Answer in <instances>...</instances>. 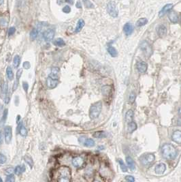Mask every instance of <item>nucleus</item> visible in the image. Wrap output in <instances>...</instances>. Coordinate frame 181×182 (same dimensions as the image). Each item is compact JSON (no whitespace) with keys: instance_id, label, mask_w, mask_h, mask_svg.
<instances>
[{"instance_id":"9b49d317","label":"nucleus","mask_w":181,"mask_h":182,"mask_svg":"<svg viewBox=\"0 0 181 182\" xmlns=\"http://www.w3.org/2000/svg\"><path fill=\"white\" fill-rule=\"evenodd\" d=\"M79 141L82 143V144H84V145L86 146L87 147H94L95 145V141L92 139V138H81L79 139Z\"/></svg>"},{"instance_id":"0eeeda50","label":"nucleus","mask_w":181,"mask_h":182,"mask_svg":"<svg viewBox=\"0 0 181 182\" xmlns=\"http://www.w3.org/2000/svg\"><path fill=\"white\" fill-rule=\"evenodd\" d=\"M107 11L111 17L113 18H116L118 17V12L116 8V5L115 2L111 1L107 5Z\"/></svg>"},{"instance_id":"58836bf2","label":"nucleus","mask_w":181,"mask_h":182,"mask_svg":"<svg viewBox=\"0 0 181 182\" xmlns=\"http://www.w3.org/2000/svg\"><path fill=\"white\" fill-rule=\"evenodd\" d=\"M6 181L7 182H14L15 181L14 175H13L12 174H10V175H8V177H7Z\"/></svg>"},{"instance_id":"4c0bfd02","label":"nucleus","mask_w":181,"mask_h":182,"mask_svg":"<svg viewBox=\"0 0 181 182\" xmlns=\"http://www.w3.org/2000/svg\"><path fill=\"white\" fill-rule=\"evenodd\" d=\"M7 158L6 156L2 153H0V165H4L6 162Z\"/></svg>"},{"instance_id":"ea45409f","label":"nucleus","mask_w":181,"mask_h":182,"mask_svg":"<svg viewBox=\"0 0 181 182\" xmlns=\"http://www.w3.org/2000/svg\"><path fill=\"white\" fill-rule=\"evenodd\" d=\"M22 72H23V70H21V69H20V70L17 71V83H19V79L20 78V76H21V75H22Z\"/></svg>"},{"instance_id":"f257e3e1","label":"nucleus","mask_w":181,"mask_h":182,"mask_svg":"<svg viewBox=\"0 0 181 182\" xmlns=\"http://www.w3.org/2000/svg\"><path fill=\"white\" fill-rule=\"evenodd\" d=\"M59 81V69L57 67L51 68V73L46 79V85L48 89H53L58 85Z\"/></svg>"},{"instance_id":"ddd939ff","label":"nucleus","mask_w":181,"mask_h":182,"mask_svg":"<svg viewBox=\"0 0 181 182\" xmlns=\"http://www.w3.org/2000/svg\"><path fill=\"white\" fill-rule=\"evenodd\" d=\"M72 165L76 168H81L84 165V160L81 157H76L72 160Z\"/></svg>"},{"instance_id":"20e7f679","label":"nucleus","mask_w":181,"mask_h":182,"mask_svg":"<svg viewBox=\"0 0 181 182\" xmlns=\"http://www.w3.org/2000/svg\"><path fill=\"white\" fill-rule=\"evenodd\" d=\"M59 181H69L71 178L70 169L67 166H61L59 170Z\"/></svg>"},{"instance_id":"f8f14e48","label":"nucleus","mask_w":181,"mask_h":182,"mask_svg":"<svg viewBox=\"0 0 181 182\" xmlns=\"http://www.w3.org/2000/svg\"><path fill=\"white\" fill-rule=\"evenodd\" d=\"M157 33L159 37L164 38L167 33L166 27L164 25H159L157 28Z\"/></svg>"},{"instance_id":"4be33fe9","label":"nucleus","mask_w":181,"mask_h":182,"mask_svg":"<svg viewBox=\"0 0 181 182\" xmlns=\"http://www.w3.org/2000/svg\"><path fill=\"white\" fill-rule=\"evenodd\" d=\"M126 162L127 164V166L131 170H134V169H135V162H134L133 160L130 157V156L126 157Z\"/></svg>"},{"instance_id":"393cba45","label":"nucleus","mask_w":181,"mask_h":182,"mask_svg":"<svg viewBox=\"0 0 181 182\" xmlns=\"http://www.w3.org/2000/svg\"><path fill=\"white\" fill-rule=\"evenodd\" d=\"M133 117V111H132V110H129V111L127 112L126 115H125L126 122H127V124L132 122Z\"/></svg>"},{"instance_id":"c9c22d12","label":"nucleus","mask_w":181,"mask_h":182,"mask_svg":"<svg viewBox=\"0 0 181 182\" xmlns=\"http://www.w3.org/2000/svg\"><path fill=\"white\" fill-rule=\"evenodd\" d=\"M118 163H119L121 168V170L123 171V172H127V166L125 165V163L123 162V161L119 159V160H118Z\"/></svg>"},{"instance_id":"4468645a","label":"nucleus","mask_w":181,"mask_h":182,"mask_svg":"<svg viewBox=\"0 0 181 182\" xmlns=\"http://www.w3.org/2000/svg\"><path fill=\"white\" fill-rule=\"evenodd\" d=\"M172 138L175 143L178 144H181V131L180 130H176L174 132L172 135Z\"/></svg>"},{"instance_id":"aec40b11","label":"nucleus","mask_w":181,"mask_h":182,"mask_svg":"<svg viewBox=\"0 0 181 182\" xmlns=\"http://www.w3.org/2000/svg\"><path fill=\"white\" fill-rule=\"evenodd\" d=\"M169 19L173 23H176L178 21V17L176 12L174 11H171L169 14Z\"/></svg>"},{"instance_id":"7c9ffc66","label":"nucleus","mask_w":181,"mask_h":182,"mask_svg":"<svg viewBox=\"0 0 181 182\" xmlns=\"http://www.w3.org/2000/svg\"><path fill=\"white\" fill-rule=\"evenodd\" d=\"M137 128V125L134 122H131L128 124V132H132L134 130H136Z\"/></svg>"},{"instance_id":"6e6552de","label":"nucleus","mask_w":181,"mask_h":182,"mask_svg":"<svg viewBox=\"0 0 181 182\" xmlns=\"http://www.w3.org/2000/svg\"><path fill=\"white\" fill-rule=\"evenodd\" d=\"M4 136L6 143L7 144H9L11 142L12 137V128L11 126L7 125L4 128Z\"/></svg>"},{"instance_id":"423d86ee","label":"nucleus","mask_w":181,"mask_h":182,"mask_svg":"<svg viewBox=\"0 0 181 182\" xmlns=\"http://www.w3.org/2000/svg\"><path fill=\"white\" fill-rule=\"evenodd\" d=\"M140 48L144 53V55L146 56V57H149L150 56L152 55V48L146 41H143L140 45Z\"/></svg>"},{"instance_id":"de8ad7c7","label":"nucleus","mask_w":181,"mask_h":182,"mask_svg":"<svg viewBox=\"0 0 181 182\" xmlns=\"http://www.w3.org/2000/svg\"><path fill=\"white\" fill-rule=\"evenodd\" d=\"M14 171V170L12 168H8L7 170L6 171V172H5V173H6V175H10V174H12V172Z\"/></svg>"},{"instance_id":"2f4dec72","label":"nucleus","mask_w":181,"mask_h":182,"mask_svg":"<svg viewBox=\"0 0 181 182\" xmlns=\"http://www.w3.org/2000/svg\"><path fill=\"white\" fill-rule=\"evenodd\" d=\"M83 4L87 8H94V5L90 0H82Z\"/></svg>"},{"instance_id":"a878e982","label":"nucleus","mask_w":181,"mask_h":182,"mask_svg":"<svg viewBox=\"0 0 181 182\" xmlns=\"http://www.w3.org/2000/svg\"><path fill=\"white\" fill-rule=\"evenodd\" d=\"M6 74H7V76L10 81H12L13 79H14V72H13V70L12 68L10 66H8L6 69Z\"/></svg>"},{"instance_id":"7ed1b4c3","label":"nucleus","mask_w":181,"mask_h":182,"mask_svg":"<svg viewBox=\"0 0 181 182\" xmlns=\"http://www.w3.org/2000/svg\"><path fill=\"white\" fill-rule=\"evenodd\" d=\"M102 109V104L101 102H97L93 104L89 110V116L91 119H95L100 116Z\"/></svg>"},{"instance_id":"f3484780","label":"nucleus","mask_w":181,"mask_h":182,"mask_svg":"<svg viewBox=\"0 0 181 182\" xmlns=\"http://www.w3.org/2000/svg\"><path fill=\"white\" fill-rule=\"evenodd\" d=\"M172 7H173L172 4H168L165 5V6L163 7V8L161 10V11L159 12V16L160 17H163L164 15L166 14L168 11H170V10L172 8Z\"/></svg>"},{"instance_id":"c85d7f7f","label":"nucleus","mask_w":181,"mask_h":182,"mask_svg":"<svg viewBox=\"0 0 181 182\" xmlns=\"http://www.w3.org/2000/svg\"><path fill=\"white\" fill-rule=\"evenodd\" d=\"M147 22H148V20L146 18H141L139 20H138V21L136 22V26L137 27H142L143 25H145Z\"/></svg>"},{"instance_id":"6ab92c4d","label":"nucleus","mask_w":181,"mask_h":182,"mask_svg":"<svg viewBox=\"0 0 181 182\" xmlns=\"http://www.w3.org/2000/svg\"><path fill=\"white\" fill-rule=\"evenodd\" d=\"M18 131H19L20 135L23 137H25L27 135V130L25 127V125H23L22 122H20V124L18 125Z\"/></svg>"},{"instance_id":"49530a36","label":"nucleus","mask_w":181,"mask_h":182,"mask_svg":"<svg viewBox=\"0 0 181 182\" xmlns=\"http://www.w3.org/2000/svg\"><path fill=\"white\" fill-rule=\"evenodd\" d=\"M30 66L31 65L29 61H25V62H24V63H23V68L25 69H29Z\"/></svg>"},{"instance_id":"5fc2aeb1","label":"nucleus","mask_w":181,"mask_h":182,"mask_svg":"<svg viewBox=\"0 0 181 182\" xmlns=\"http://www.w3.org/2000/svg\"><path fill=\"white\" fill-rule=\"evenodd\" d=\"M179 113H180V115H181V108H180V109H179Z\"/></svg>"},{"instance_id":"79ce46f5","label":"nucleus","mask_w":181,"mask_h":182,"mask_svg":"<svg viewBox=\"0 0 181 182\" xmlns=\"http://www.w3.org/2000/svg\"><path fill=\"white\" fill-rule=\"evenodd\" d=\"M63 10V12H65V13H69V12L71 11V8L69 6H65V7L63 8V10Z\"/></svg>"},{"instance_id":"a18cd8bd","label":"nucleus","mask_w":181,"mask_h":182,"mask_svg":"<svg viewBox=\"0 0 181 182\" xmlns=\"http://www.w3.org/2000/svg\"><path fill=\"white\" fill-rule=\"evenodd\" d=\"M125 179H126L127 181H130V182H133L134 181H135V179L133 178V177L130 176V175L126 176V177H125Z\"/></svg>"},{"instance_id":"72a5a7b5","label":"nucleus","mask_w":181,"mask_h":182,"mask_svg":"<svg viewBox=\"0 0 181 182\" xmlns=\"http://www.w3.org/2000/svg\"><path fill=\"white\" fill-rule=\"evenodd\" d=\"M24 160H25V162L28 164V165H29L31 168L33 167V160H32V158L30 157V156H25L24 157Z\"/></svg>"},{"instance_id":"c756f323","label":"nucleus","mask_w":181,"mask_h":182,"mask_svg":"<svg viewBox=\"0 0 181 182\" xmlns=\"http://www.w3.org/2000/svg\"><path fill=\"white\" fill-rule=\"evenodd\" d=\"M20 63V57L19 55H16L14 57V60H13V66L15 68H17L19 67Z\"/></svg>"},{"instance_id":"cd10ccee","label":"nucleus","mask_w":181,"mask_h":182,"mask_svg":"<svg viewBox=\"0 0 181 182\" xmlns=\"http://www.w3.org/2000/svg\"><path fill=\"white\" fill-rule=\"evenodd\" d=\"M53 44L55 45L57 47H63V46L66 45V43H65L64 40L62 39V38H57L54 40Z\"/></svg>"},{"instance_id":"e433bc0d","label":"nucleus","mask_w":181,"mask_h":182,"mask_svg":"<svg viewBox=\"0 0 181 182\" xmlns=\"http://www.w3.org/2000/svg\"><path fill=\"white\" fill-rule=\"evenodd\" d=\"M136 94L133 93V92H132V93H131L130 95H129V101L130 103H133L134 101H135L136 100Z\"/></svg>"},{"instance_id":"6e6d98bb","label":"nucleus","mask_w":181,"mask_h":182,"mask_svg":"<svg viewBox=\"0 0 181 182\" xmlns=\"http://www.w3.org/2000/svg\"><path fill=\"white\" fill-rule=\"evenodd\" d=\"M2 181H3V180H2V178H1V177H0V182H2Z\"/></svg>"},{"instance_id":"f704fd0d","label":"nucleus","mask_w":181,"mask_h":182,"mask_svg":"<svg viewBox=\"0 0 181 182\" xmlns=\"http://www.w3.org/2000/svg\"><path fill=\"white\" fill-rule=\"evenodd\" d=\"M93 137L95 138H101L105 137V132L103 131H97L94 132V134H93Z\"/></svg>"},{"instance_id":"09e8293b","label":"nucleus","mask_w":181,"mask_h":182,"mask_svg":"<svg viewBox=\"0 0 181 182\" xmlns=\"http://www.w3.org/2000/svg\"><path fill=\"white\" fill-rule=\"evenodd\" d=\"M2 143H3V137H2V132L0 130V145L2 144Z\"/></svg>"},{"instance_id":"37998d69","label":"nucleus","mask_w":181,"mask_h":182,"mask_svg":"<svg viewBox=\"0 0 181 182\" xmlns=\"http://www.w3.org/2000/svg\"><path fill=\"white\" fill-rule=\"evenodd\" d=\"M23 88L24 89L25 91L27 93L28 91V89H29V85H28L27 82H23Z\"/></svg>"},{"instance_id":"8fccbe9b","label":"nucleus","mask_w":181,"mask_h":182,"mask_svg":"<svg viewBox=\"0 0 181 182\" xmlns=\"http://www.w3.org/2000/svg\"><path fill=\"white\" fill-rule=\"evenodd\" d=\"M66 2H68V4L70 5H73L74 4V0H66Z\"/></svg>"},{"instance_id":"b1692460","label":"nucleus","mask_w":181,"mask_h":182,"mask_svg":"<svg viewBox=\"0 0 181 182\" xmlns=\"http://www.w3.org/2000/svg\"><path fill=\"white\" fill-rule=\"evenodd\" d=\"M102 94L104 96H109L111 94V87L110 85L103 86L102 89Z\"/></svg>"},{"instance_id":"1a4fd4ad","label":"nucleus","mask_w":181,"mask_h":182,"mask_svg":"<svg viewBox=\"0 0 181 182\" xmlns=\"http://www.w3.org/2000/svg\"><path fill=\"white\" fill-rule=\"evenodd\" d=\"M54 35H55V32L53 29H48L46 30L43 33V38L46 42H51L53 40Z\"/></svg>"},{"instance_id":"2eb2a0df","label":"nucleus","mask_w":181,"mask_h":182,"mask_svg":"<svg viewBox=\"0 0 181 182\" xmlns=\"http://www.w3.org/2000/svg\"><path fill=\"white\" fill-rule=\"evenodd\" d=\"M123 31L127 35H131L133 31V27L132 24L130 23H127L124 25Z\"/></svg>"},{"instance_id":"f03ea898","label":"nucleus","mask_w":181,"mask_h":182,"mask_svg":"<svg viewBox=\"0 0 181 182\" xmlns=\"http://www.w3.org/2000/svg\"><path fill=\"white\" fill-rule=\"evenodd\" d=\"M162 154L167 160H174L177 156V150L171 144H165L161 148Z\"/></svg>"},{"instance_id":"603ef678","label":"nucleus","mask_w":181,"mask_h":182,"mask_svg":"<svg viewBox=\"0 0 181 182\" xmlns=\"http://www.w3.org/2000/svg\"><path fill=\"white\" fill-rule=\"evenodd\" d=\"M178 124L179 125H180V126H181V119H178Z\"/></svg>"},{"instance_id":"864d4df0","label":"nucleus","mask_w":181,"mask_h":182,"mask_svg":"<svg viewBox=\"0 0 181 182\" xmlns=\"http://www.w3.org/2000/svg\"><path fill=\"white\" fill-rule=\"evenodd\" d=\"M4 3V0H0V5Z\"/></svg>"},{"instance_id":"473e14b6","label":"nucleus","mask_w":181,"mask_h":182,"mask_svg":"<svg viewBox=\"0 0 181 182\" xmlns=\"http://www.w3.org/2000/svg\"><path fill=\"white\" fill-rule=\"evenodd\" d=\"M38 35V30L37 29H32V32L30 33V38L32 40H35V38H37Z\"/></svg>"},{"instance_id":"a19ab883","label":"nucleus","mask_w":181,"mask_h":182,"mask_svg":"<svg viewBox=\"0 0 181 182\" xmlns=\"http://www.w3.org/2000/svg\"><path fill=\"white\" fill-rule=\"evenodd\" d=\"M7 115H8V109H5L3 113V117H2V123H4L5 122V121H6V119L7 118Z\"/></svg>"},{"instance_id":"a211bd4d","label":"nucleus","mask_w":181,"mask_h":182,"mask_svg":"<svg viewBox=\"0 0 181 182\" xmlns=\"http://www.w3.org/2000/svg\"><path fill=\"white\" fill-rule=\"evenodd\" d=\"M137 68H138L140 72L144 73L147 70V64L144 61H138L137 63Z\"/></svg>"},{"instance_id":"412c9836","label":"nucleus","mask_w":181,"mask_h":182,"mask_svg":"<svg viewBox=\"0 0 181 182\" xmlns=\"http://www.w3.org/2000/svg\"><path fill=\"white\" fill-rule=\"evenodd\" d=\"M84 24H85V23L84 21V20L80 19L78 21V23L76 27V29H75V30H74V32L78 33L79 32H81V29H82V27L84 26Z\"/></svg>"},{"instance_id":"5701e85b","label":"nucleus","mask_w":181,"mask_h":182,"mask_svg":"<svg viewBox=\"0 0 181 182\" xmlns=\"http://www.w3.org/2000/svg\"><path fill=\"white\" fill-rule=\"evenodd\" d=\"M14 173L17 175H20L23 172L25 171V166L24 165H18L16 168H14Z\"/></svg>"},{"instance_id":"bb28decb","label":"nucleus","mask_w":181,"mask_h":182,"mask_svg":"<svg viewBox=\"0 0 181 182\" xmlns=\"http://www.w3.org/2000/svg\"><path fill=\"white\" fill-rule=\"evenodd\" d=\"M108 52L113 57H115L117 56V51L116 50L115 47H112V46H110V47L108 48Z\"/></svg>"},{"instance_id":"39448f33","label":"nucleus","mask_w":181,"mask_h":182,"mask_svg":"<svg viewBox=\"0 0 181 182\" xmlns=\"http://www.w3.org/2000/svg\"><path fill=\"white\" fill-rule=\"evenodd\" d=\"M155 159V156L152 153H145L141 156L140 162L145 167H149L152 165Z\"/></svg>"},{"instance_id":"dca6fc26","label":"nucleus","mask_w":181,"mask_h":182,"mask_svg":"<svg viewBox=\"0 0 181 182\" xmlns=\"http://www.w3.org/2000/svg\"><path fill=\"white\" fill-rule=\"evenodd\" d=\"M165 170H166V166H165V165H164V164L161 163L156 166L155 171L157 175H161V174L165 172Z\"/></svg>"},{"instance_id":"9d476101","label":"nucleus","mask_w":181,"mask_h":182,"mask_svg":"<svg viewBox=\"0 0 181 182\" xmlns=\"http://www.w3.org/2000/svg\"><path fill=\"white\" fill-rule=\"evenodd\" d=\"M8 83L7 82H5L2 87V96L4 97V102L6 104L8 103L10 100L8 95Z\"/></svg>"},{"instance_id":"3c124183","label":"nucleus","mask_w":181,"mask_h":182,"mask_svg":"<svg viewBox=\"0 0 181 182\" xmlns=\"http://www.w3.org/2000/svg\"><path fill=\"white\" fill-rule=\"evenodd\" d=\"M76 7L78 8H81V4H80V2H78L77 4H76Z\"/></svg>"},{"instance_id":"c03bdc74","label":"nucleus","mask_w":181,"mask_h":182,"mask_svg":"<svg viewBox=\"0 0 181 182\" xmlns=\"http://www.w3.org/2000/svg\"><path fill=\"white\" fill-rule=\"evenodd\" d=\"M15 31H16V29H15V27H10L9 30H8V35H12L15 33Z\"/></svg>"}]
</instances>
